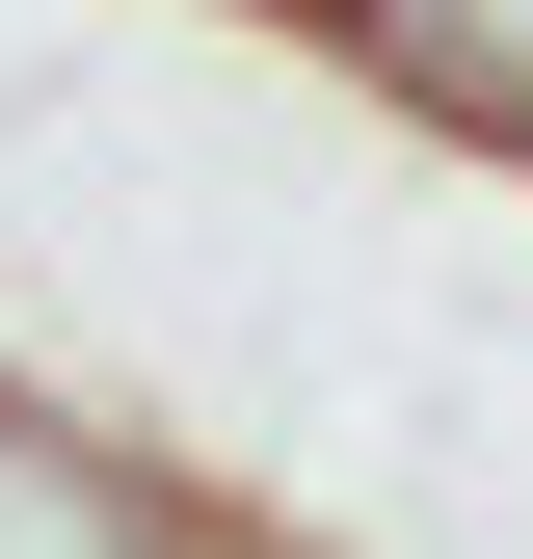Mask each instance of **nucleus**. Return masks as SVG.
<instances>
[{
  "instance_id": "obj_3",
  "label": "nucleus",
  "mask_w": 533,
  "mask_h": 559,
  "mask_svg": "<svg viewBox=\"0 0 533 559\" xmlns=\"http://www.w3.org/2000/svg\"><path fill=\"white\" fill-rule=\"evenodd\" d=\"M266 559H320V533H294V507H266Z\"/></svg>"
},
{
  "instance_id": "obj_1",
  "label": "nucleus",
  "mask_w": 533,
  "mask_h": 559,
  "mask_svg": "<svg viewBox=\"0 0 533 559\" xmlns=\"http://www.w3.org/2000/svg\"><path fill=\"white\" fill-rule=\"evenodd\" d=\"M0 559H266V507L187 479L161 427H107V400L0 373Z\"/></svg>"
},
{
  "instance_id": "obj_2",
  "label": "nucleus",
  "mask_w": 533,
  "mask_h": 559,
  "mask_svg": "<svg viewBox=\"0 0 533 559\" xmlns=\"http://www.w3.org/2000/svg\"><path fill=\"white\" fill-rule=\"evenodd\" d=\"M347 107H400L427 160H533V0H320Z\"/></svg>"
}]
</instances>
